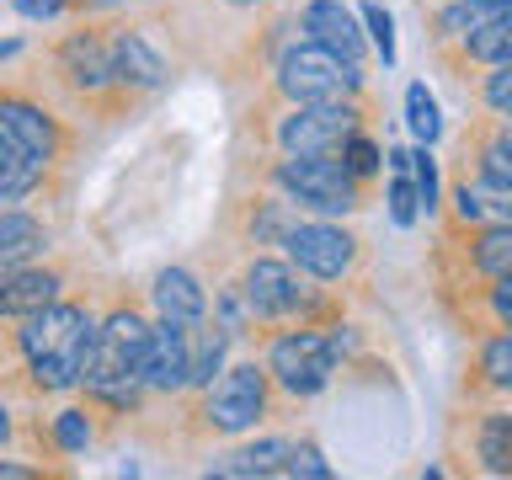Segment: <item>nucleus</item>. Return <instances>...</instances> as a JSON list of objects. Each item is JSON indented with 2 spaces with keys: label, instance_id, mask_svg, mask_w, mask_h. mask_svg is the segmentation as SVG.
Returning a JSON list of instances; mask_svg holds the SVG:
<instances>
[{
  "label": "nucleus",
  "instance_id": "nucleus-1",
  "mask_svg": "<svg viewBox=\"0 0 512 480\" xmlns=\"http://www.w3.org/2000/svg\"><path fill=\"white\" fill-rule=\"evenodd\" d=\"M144 342H150V326L134 310L107 315L91 331L86 363H80V384L96 400H107V406H134L144 390Z\"/></svg>",
  "mask_w": 512,
  "mask_h": 480
},
{
  "label": "nucleus",
  "instance_id": "nucleus-2",
  "mask_svg": "<svg viewBox=\"0 0 512 480\" xmlns=\"http://www.w3.org/2000/svg\"><path fill=\"white\" fill-rule=\"evenodd\" d=\"M91 331L96 326L80 304H43L38 315H27L22 352H27V363H32L43 390H70V384H80V363H86Z\"/></svg>",
  "mask_w": 512,
  "mask_h": 480
},
{
  "label": "nucleus",
  "instance_id": "nucleus-3",
  "mask_svg": "<svg viewBox=\"0 0 512 480\" xmlns=\"http://www.w3.org/2000/svg\"><path fill=\"white\" fill-rule=\"evenodd\" d=\"M278 187L299 208H315V214H352V208L363 203L358 176H352L336 155H288L278 166Z\"/></svg>",
  "mask_w": 512,
  "mask_h": 480
},
{
  "label": "nucleus",
  "instance_id": "nucleus-4",
  "mask_svg": "<svg viewBox=\"0 0 512 480\" xmlns=\"http://www.w3.org/2000/svg\"><path fill=\"white\" fill-rule=\"evenodd\" d=\"M358 64L336 59L331 48L320 43H299L288 48L283 64H278V86L283 96H294V102H342V96L358 91Z\"/></svg>",
  "mask_w": 512,
  "mask_h": 480
},
{
  "label": "nucleus",
  "instance_id": "nucleus-5",
  "mask_svg": "<svg viewBox=\"0 0 512 480\" xmlns=\"http://www.w3.org/2000/svg\"><path fill=\"white\" fill-rule=\"evenodd\" d=\"M358 134V107L347 102H299L278 123V144L288 155H336L342 139Z\"/></svg>",
  "mask_w": 512,
  "mask_h": 480
},
{
  "label": "nucleus",
  "instance_id": "nucleus-6",
  "mask_svg": "<svg viewBox=\"0 0 512 480\" xmlns=\"http://www.w3.org/2000/svg\"><path fill=\"white\" fill-rule=\"evenodd\" d=\"M336 336H320V331H294V336H283L278 347H272V379L283 384L288 395H320L331 384L336 374Z\"/></svg>",
  "mask_w": 512,
  "mask_h": 480
},
{
  "label": "nucleus",
  "instance_id": "nucleus-7",
  "mask_svg": "<svg viewBox=\"0 0 512 480\" xmlns=\"http://www.w3.org/2000/svg\"><path fill=\"white\" fill-rule=\"evenodd\" d=\"M262 411H267V374L256 363L230 368L214 384V395H208V422L219 432H246V427H256Z\"/></svg>",
  "mask_w": 512,
  "mask_h": 480
},
{
  "label": "nucleus",
  "instance_id": "nucleus-8",
  "mask_svg": "<svg viewBox=\"0 0 512 480\" xmlns=\"http://www.w3.org/2000/svg\"><path fill=\"white\" fill-rule=\"evenodd\" d=\"M283 246L294 256V267L310 272V278H342L352 267L358 240L336 230V224H294V230H283Z\"/></svg>",
  "mask_w": 512,
  "mask_h": 480
},
{
  "label": "nucleus",
  "instance_id": "nucleus-9",
  "mask_svg": "<svg viewBox=\"0 0 512 480\" xmlns=\"http://www.w3.org/2000/svg\"><path fill=\"white\" fill-rule=\"evenodd\" d=\"M192 358V320H160L144 342V384L150 390H182Z\"/></svg>",
  "mask_w": 512,
  "mask_h": 480
},
{
  "label": "nucleus",
  "instance_id": "nucleus-10",
  "mask_svg": "<svg viewBox=\"0 0 512 480\" xmlns=\"http://www.w3.org/2000/svg\"><path fill=\"white\" fill-rule=\"evenodd\" d=\"M246 304L262 320L294 315L299 304H304V288L294 278V267H283V262H251V272H246Z\"/></svg>",
  "mask_w": 512,
  "mask_h": 480
},
{
  "label": "nucleus",
  "instance_id": "nucleus-11",
  "mask_svg": "<svg viewBox=\"0 0 512 480\" xmlns=\"http://www.w3.org/2000/svg\"><path fill=\"white\" fill-rule=\"evenodd\" d=\"M0 144H11V150H22V155L48 160V155L59 150V128H54V118H43V107L0 96Z\"/></svg>",
  "mask_w": 512,
  "mask_h": 480
},
{
  "label": "nucleus",
  "instance_id": "nucleus-12",
  "mask_svg": "<svg viewBox=\"0 0 512 480\" xmlns=\"http://www.w3.org/2000/svg\"><path fill=\"white\" fill-rule=\"evenodd\" d=\"M304 32H310V43L331 48L336 59L363 64V32H358V22H352V11L342 0H310V6H304Z\"/></svg>",
  "mask_w": 512,
  "mask_h": 480
},
{
  "label": "nucleus",
  "instance_id": "nucleus-13",
  "mask_svg": "<svg viewBox=\"0 0 512 480\" xmlns=\"http://www.w3.org/2000/svg\"><path fill=\"white\" fill-rule=\"evenodd\" d=\"M107 64H112V80H123V86H139V91L166 86V64H160V54L139 38V32H123V38L107 48Z\"/></svg>",
  "mask_w": 512,
  "mask_h": 480
},
{
  "label": "nucleus",
  "instance_id": "nucleus-14",
  "mask_svg": "<svg viewBox=\"0 0 512 480\" xmlns=\"http://www.w3.org/2000/svg\"><path fill=\"white\" fill-rule=\"evenodd\" d=\"M54 294H59V278H54V272H32V267L0 272V315L27 320V315H38L43 304H54Z\"/></svg>",
  "mask_w": 512,
  "mask_h": 480
},
{
  "label": "nucleus",
  "instance_id": "nucleus-15",
  "mask_svg": "<svg viewBox=\"0 0 512 480\" xmlns=\"http://www.w3.org/2000/svg\"><path fill=\"white\" fill-rule=\"evenodd\" d=\"M155 304H160V320H192V326H198L203 310H208L198 278L182 272V267H171V272H160V278H155Z\"/></svg>",
  "mask_w": 512,
  "mask_h": 480
},
{
  "label": "nucleus",
  "instance_id": "nucleus-16",
  "mask_svg": "<svg viewBox=\"0 0 512 480\" xmlns=\"http://www.w3.org/2000/svg\"><path fill=\"white\" fill-rule=\"evenodd\" d=\"M43 251V224L27 214H0V272L27 267Z\"/></svg>",
  "mask_w": 512,
  "mask_h": 480
},
{
  "label": "nucleus",
  "instance_id": "nucleus-17",
  "mask_svg": "<svg viewBox=\"0 0 512 480\" xmlns=\"http://www.w3.org/2000/svg\"><path fill=\"white\" fill-rule=\"evenodd\" d=\"M64 70H70V80H75V86H86V91H96V86H107V80H112L107 48L96 43L91 32H80V38L64 43Z\"/></svg>",
  "mask_w": 512,
  "mask_h": 480
},
{
  "label": "nucleus",
  "instance_id": "nucleus-18",
  "mask_svg": "<svg viewBox=\"0 0 512 480\" xmlns=\"http://www.w3.org/2000/svg\"><path fill=\"white\" fill-rule=\"evenodd\" d=\"M459 214L475 219V224H507L512 219V192L496 187V182H464L459 187Z\"/></svg>",
  "mask_w": 512,
  "mask_h": 480
},
{
  "label": "nucleus",
  "instance_id": "nucleus-19",
  "mask_svg": "<svg viewBox=\"0 0 512 480\" xmlns=\"http://www.w3.org/2000/svg\"><path fill=\"white\" fill-rule=\"evenodd\" d=\"M43 166H48V160L0 144V198H27V192L43 182Z\"/></svg>",
  "mask_w": 512,
  "mask_h": 480
},
{
  "label": "nucleus",
  "instance_id": "nucleus-20",
  "mask_svg": "<svg viewBox=\"0 0 512 480\" xmlns=\"http://www.w3.org/2000/svg\"><path fill=\"white\" fill-rule=\"evenodd\" d=\"M283 454H288V443L283 438H267V443H256V448H240V454L219 459L214 475H278Z\"/></svg>",
  "mask_w": 512,
  "mask_h": 480
},
{
  "label": "nucleus",
  "instance_id": "nucleus-21",
  "mask_svg": "<svg viewBox=\"0 0 512 480\" xmlns=\"http://www.w3.org/2000/svg\"><path fill=\"white\" fill-rule=\"evenodd\" d=\"M464 48H470V59H480V64H502L512 54V16H491V22H480L475 32H464Z\"/></svg>",
  "mask_w": 512,
  "mask_h": 480
},
{
  "label": "nucleus",
  "instance_id": "nucleus-22",
  "mask_svg": "<svg viewBox=\"0 0 512 480\" xmlns=\"http://www.w3.org/2000/svg\"><path fill=\"white\" fill-rule=\"evenodd\" d=\"M480 459H486L491 475H507L512 470V416L507 411L486 416V427H480Z\"/></svg>",
  "mask_w": 512,
  "mask_h": 480
},
{
  "label": "nucleus",
  "instance_id": "nucleus-23",
  "mask_svg": "<svg viewBox=\"0 0 512 480\" xmlns=\"http://www.w3.org/2000/svg\"><path fill=\"white\" fill-rule=\"evenodd\" d=\"M491 16H512V0H454V6L443 11V32H475L480 22H491Z\"/></svg>",
  "mask_w": 512,
  "mask_h": 480
},
{
  "label": "nucleus",
  "instance_id": "nucleus-24",
  "mask_svg": "<svg viewBox=\"0 0 512 480\" xmlns=\"http://www.w3.org/2000/svg\"><path fill=\"white\" fill-rule=\"evenodd\" d=\"M475 267L486 272V278H502L512 267V230L507 224H491V230L475 235Z\"/></svg>",
  "mask_w": 512,
  "mask_h": 480
},
{
  "label": "nucleus",
  "instance_id": "nucleus-25",
  "mask_svg": "<svg viewBox=\"0 0 512 480\" xmlns=\"http://www.w3.org/2000/svg\"><path fill=\"white\" fill-rule=\"evenodd\" d=\"M406 123H411V134L422 139V144H432V139L443 134L438 102H432V91H427V86H411V91H406Z\"/></svg>",
  "mask_w": 512,
  "mask_h": 480
},
{
  "label": "nucleus",
  "instance_id": "nucleus-26",
  "mask_svg": "<svg viewBox=\"0 0 512 480\" xmlns=\"http://www.w3.org/2000/svg\"><path fill=\"white\" fill-rule=\"evenodd\" d=\"M395 182H390V219L406 230V224H416V187H411V176H406V150H395Z\"/></svg>",
  "mask_w": 512,
  "mask_h": 480
},
{
  "label": "nucleus",
  "instance_id": "nucleus-27",
  "mask_svg": "<svg viewBox=\"0 0 512 480\" xmlns=\"http://www.w3.org/2000/svg\"><path fill=\"white\" fill-rule=\"evenodd\" d=\"M224 358V336L219 331H203V342L192 336V358H187V384H208L214 379V368Z\"/></svg>",
  "mask_w": 512,
  "mask_h": 480
},
{
  "label": "nucleus",
  "instance_id": "nucleus-28",
  "mask_svg": "<svg viewBox=\"0 0 512 480\" xmlns=\"http://www.w3.org/2000/svg\"><path fill=\"white\" fill-rule=\"evenodd\" d=\"M278 475H288V480H326L331 475V464L320 459V448H294L288 443V454H283V464H278Z\"/></svg>",
  "mask_w": 512,
  "mask_h": 480
},
{
  "label": "nucleus",
  "instance_id": "nucleus-29",
  "mask_svg": "<svg viewBox=\"0 0 512 480\" xmlns=\"http://www.w3.org/2000/svg\"><path fill=\"white\" fill-rule=\"evenodd\" d=\"M336 160H342V166L363 182V176H374V171H379V144H374V139H363V134H347V139H342V150H336Z\"/></svg>",
  "mask_w": 512,
  "mask_h": 480
},
{
  "label": "nucleus",
  "instance_id": "nucleus-30",
  "mask_svg": "<svg viewBox=\"0 0 512 480\" xmlns=\"http://www.w3.org/2000/svg\"><path fill=\"white\" fill-rule=\"evenodd\" d=\"M406 176H411V187H416V208H432V203H438V166H432L427 150L406 155Z\"/></svg>",
  "mask_w": 512,
  "mask_h": 480
},
{
  "label": "nucleus",
  "instance_id": "nucleus-31",
  "mask_svg": "<svg viewBox=\"0 0 512 480\" xmlns=\"http://www.w3.org/2000/svg\"><path fill=\"white\" fill-rule=\"evenodd\" d=\"M54 438H59L64 454H86V443H91V422H86V411H59Z\"/></svg>",
  "mask_w": 512,
  "mask_h": 480
},
{
  "label": "nucleus",
  "instance_id": "nucleus-32",
  "mask_svg": "<svg viewBox=\"0 0 512 480\" xmlns=\"http://www.w3.org/2000/svg\"><path fill=\"white\" fill-rule=\"evenodd\" d=\"M363 22H368V32H374L379 59L395 64V22H390V11H384V6H363Z\"/></svg>",
  "mask_w": 512,
  "mask_h": 480
},
{
  "label": "nucleus",
  "instance_id": "nucleus-33",
  "mask_svg": "<svg viewBox=\"0 0 512 480\" xmlns=\"http://www.w3.org/2000/svg\"><path fill=\"white\" fill-rule=\"evenodd\" d=\"M486 379L496 384V390H507V384H512V336L507 331L486 347Z\"/></svg>",
  "mask_w": 512,
  "mask_h": 480
},
{
  "label": "nucleus",
  "instance_id": "nucleus-34",
  "mask_svg": "<svg viewBox=\"0 0 512 480\" xmlns=\"http://www.w3.org/2000/svg\"><path fill=\"white\" fill-rule=\"evenodd\" d=\"M486 102L496 118H507V107H512V64H491V80H486Z\"/></svg>",
  "mask_w": 512,
  "mask_h": 480
},
{
  "label": "nucleus",
  "instance_id": "nucleus-35",
  "mask_svg": "<svg viewBox=\"0 0 512 480\" xmlns=\"http://www.w3.org/2000/svg\"><path fill=\"white\" fill-rule=\"evenodd\" d=\"M486 182H496V187L512 182V144L507 139H491L486 144Z\"/></svg>",
  "mask_w": 512,
  "mask_h": 480
},
{
  "label": "nucleus",
  "instance_id": "nucleus-36",
  "mask_svg": "<svg viewBox=\"0 0 512 480\" xmlns=\"http://www.w3.org/2000/svg\"><path fill=\"white\" fill-rule=\"evenodd\" d=\"M22 16H54V0H16Z\"/></svg>",
  "mask_w": 512,
  "mask_h": 480
},
{
  "label": "nucleus",
  "instance_id": "nucleus-37",
  "mask_svg": "<svg viewBox=\"0 0 512 480\" xmlns=\"http://www.w3.org/2000/svg\"><path fill=\"white\" fill-rule=\"evenodd\" d=\"M0 480H32V470H22V464H0Z\"/></svg>",
  "mask_w": 512,
  "mask_h": 480
},
{
  "label": "nucleus",
  "instance_id": "nucleus-38",
  "mask_svg": "<svg viewBox=\"0 0 512 480\" xmlns=\"http://www.w3.org/2000/svg\"><path fill=\"white\" fill-rule=\"evenodd\" d=\"M16 54V43H0V59H11Z\"/></svg>",
  "mask_w": 512,
  "mask_h": 480
},
{
  "label": "nucleus",
  "instance_id": "nucleus-39",
  "mask_svg": "<svg viewBox=\"0 0 512 480\" xmlns=\"http://www.w3.org/2000/svg\"><path fill=\"white\" fill-rule=\"evenodd\" d=\"M6 427H11V422H6V406H0V438H6Z\"/></svg>",
  "mask_w": 512,
  "mask_h": 480
}]
</instances>
